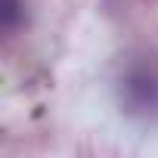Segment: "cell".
<instances>
[{
  "label": "cell",
  "instance_id": "1",
  "mask_svg": "<svg viewBox=\"0 0 158 158\" xmlns=\"http://www.w3.org/2000/svg\"><path fill=\"white\" fill-rule=\"evenodd\" d=\"M118 99L133 118L158 115V59L155 56H130L118 74Z\"/></svg>",
  "mask_w": 158,
  "mask_h": 158
},
{
  "label": "cell",
  "instance_id": "2",
  "mask_svg": "<svg viewBox=\"0 0 158 158\" xmlns=\"http://www.w3.org/2000/svg\"><path fill=\"white\" fill-rule=\"evenodd\" d=\"M22 10H25L22 0H3V6H0V22H3V31H6V34H13V31L19 28Z\"/></svg>",
  "mask_w": 158,
  "mask_h": 158
}]
</instances>
